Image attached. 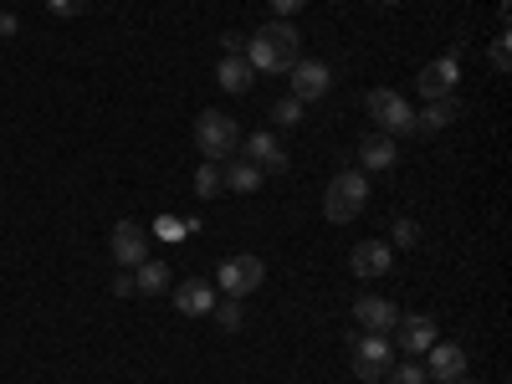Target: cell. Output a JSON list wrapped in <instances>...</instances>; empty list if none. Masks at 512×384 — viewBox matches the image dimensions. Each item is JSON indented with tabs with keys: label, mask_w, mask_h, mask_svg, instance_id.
<instances>
[{
	"label": "cell",
	"mask_w": 512,
	"mask_h": 384,
	"mask_svg": "<svg viewBox=\"0 0 512 384\" xmlns=\"http://www.w3.org/2000/svg\"><path fill=\"white\" fill-rule=\"evenodd\" d=\"M297 57H303V31H297L292 21H267L262 31L246 36L251 72H287Z\"/></svg>",
	"instance_id": "cell-1"
},
{
	"label": "cell",
	"mask_w": 512,
	"mask_h": 384,
	"mask_svg": "<svg viewBox=\"0 0 512 384\" xmlns=\"http://www.w3.org/2000/svg\"><path fill=\"white\" fill-rule=\"evenodd\" d=\"M364 205H369V180H364V169H344V175L328 180V190H323V216H328L333 226L359 221Z\"/></svg>",
	"instance_id": "cell-2"
},
{
	"label": "cell",
	"mask_w": 512,
	"mask_h": 384,
	"mask_svg": "<svg viewBox=\"0 0 512 384\" xmlns=\"http://www.w3.org/2000/svg\"><path fill=\"white\" fill-rule=\"evenodd\" d=\"M236 144H241V128H236V118H231V113L205 108V113L195 118V149H200L205 159H231V154H236Z\"/></svg>",
	"instance_id": "cell-3"
},
{
	"label": "cell",
	"mask_w": 512,
	"mask_h": 384,
	"mask_svg": "<svg viewBox=\"0 0 512 384\" xmlns=\"http://www.w3.org/2000/svg\"><path fill=\"white\" fill-rule=\"evenodd\" d=\"M364 113L374 118V128L379 134H415V108L395 93V88H369V98H364Z\"/></svg>",
	"instance_id": "cell-4"
},
{
	"label": "cell",
	"mask_w": 512,
	"mask_h": 384,
	"mask_svg": "<svg viewBox=\"0 0 512 384\" xmlns=\"http://www.w3.org/2000/svg\"><path fill=\"white\" fill-rule=\"evenodd\" d=\"M262 282H267V262H262V256H251V251L226 256V262L216 267V292H226V297H246Z\"/></svg>",
	"instance_id": "cell-5"
},
{
	"label": "cell",
	"mask_w": 512,
	"mask_h": 384,
	"mask_svg": "<svg viewBox=\"0 0 512 384\" xmlns=\"http://www.w3.org/2000/svg\"><path fill=\"white\" fill-rule=\"evenodd\" d=\"M390 364H395L390 333H354V374L364 384H379L384 374H390Z\"/></svg>",
	"instance_id": "cell-6"
},
{
	"label": "cell",
	"mask_w": 512,
	"mask_h": 384,
	"mask_svg": "<svg viewBox=\"0 0 512 384\" xmlns=\"http://www.w3.org/2000/svg\"><path fill=\"white\" fill-rule=\"evenodd\" d=\"M287 82H292V98L297 103H318L333 88V67L328 62H313V57H297L287 67Z\"/></svg>",
	"instance_id": "cell-7"
},
{
	"label": "cell",
	"mask_w": 512,
	"mask_h": 384,
	"mask_svg": "<svg viewBox=\"0 0 512 384\" xmlns=\"http://www.w3.org/2000/svg\"><path fill=\"white\" fill-rule=\"evenodd\" d=\"M108 251H113V267L134 272L139 262H149V231L139 221H118L113 236H108Z\"/></svg>",
	"instance_id": "cell-8"
},
{
	"label": "cell",
	"mask_w": 512,
	"mask_h": 384,
	"mask_svg": "<svg viewBox=\"0 0 512 384\" xmlns=\"http://www.w3.org/2000/svg\"><path fill=\"white\" fill-rule=\"evenodd\" d=\"M456 82H461L456 57H436V62H425V67L415 72V93H420L425 103H436V98H451V93H456Z\"/></svg>",
	"instance_id": "cell-9"
},
{
	"label": "cell",
	"mask_w": 512,
	"mask_h": 384,
	"mask_svg": "<svg viewBox=\"0 0 512 384\" xmlns=\"http://www.w3.org/2000/svg\"><path fill=\"white\" fill-rule=\"evenodd\" d=\"M349 267H354V277H364V282L390 277V267H395V246H390V241H359L354 256H349Z\"/></svg>",
	"instance_id": "cell-10"
},
{
	"label": "cell",
	"mask_w": 512,
	"mask_h": 384,
	"mask_svg": "<svg viewBox=\"0 0 512 384\" xmlns=\"http://www.w3.org/2000/svg\"><path fill=\"white\" fill-rule=\"evenodd\" d=\"M420 359H425V374H431V384H451V379L466 374V349H461V344H441V338H436V344L425 349Z\"/></svg>",
	"instance_id": "cell-11"
},
{
	"label": "cell",
	"mask_w": 512,
	"mask_h": 384,
	"mask_svg": "<svg viewBox=\"0 0 512 384\" xmlns=\"http://www.w3.org/2000/svg\"><path fill=\"white\" fill-rule=\"evenodd\" d=\"M395 333H400V349L410 354V359H420L425 349L436 344V318L431 313H400V323H395Z\"/></svg>",
	"instance_id": "cell-12"
},
{
	"label": "cell",
	"mask_w": 512,
	"mask_h": 384,
	"mask_svg": "<svg viewBox=\"0 0 512 384\" xmlns=\"http://www.w3.org/2000/svg\"><path fill=\"white\" fill-rule=\"evenodd\" d=\"M354 318H359V333H395L400 308L390 303V297H359V303H354Z\"/></svg>",
	"instance_id": "cell-13"
},
{
	"label": "cell",
	"mask_w": 512,
	"mask_h": 384,
	"mask_svg": "<svg viewBox=\"0 0 512 384\" xmlns=\"http://www.w3.org/2000/svg\"><path fill=\"white\" fill-rule=\"evenodd\" d=\"M241 159L256 164L262 175H282V169H287V154H282V144H277L272 134H251V139H241Z\"/></svg>",
	"instance_id": "cell-14"
},
{
	"label": "cell",
	"mask_w": 512,
	"mask_h": 384,
	"mask_svg": "<svg viewBox=\"0 0 512 384\" xmlns=\"http://www.w3.org/2000/svg\"><path fill=\"white\" fill-rule=\"evenodd\" d=\"M175 308H180L185 318H205L210 308H216V282H200V277L180 282V287H175Z\"/></svg>",
	"instance_id": "cell-15"
},
{
	"label": "cell",
	"mask_w": 512,
	"mask_h": 384,
	"mask_svg": "<svg viewBox=\"0 0 512 384\" xmlns=\"http://www.w3.org/2000/svg\"><path fill=\"white\" fill-rule=\"evenodd\" d=\"M400 164V144L390 134H369L359 144V169H369V175H379V169H395Z\"/></svg>",
	"instance_id": "cell-16"
},
{
	"label": "cell",
	"mask_w": 512,
	"mask_h": 384,
	"mask_svg": "<svg viewBox=\"0 0 512 384\" xmlns=\"http://www.w3.org/2000/svg\"><path fill=\"white\" fill-rule=\"evenodd\" d=\"M461 118V98H436V103H425V113H415V128H425V134H436V128H451Z\"/></svg>",
	"instance_id": "cell-17"
},
{
	"label": "cell",
	"mask_w": 512,
	"mask_h": 384,
	"mask_svg": "<svg viewBox=\"0 0 512 384\" xmlns=\"http://www.w3.org/2000/svg\"><path fill=\"white\" fill-rule=\"evenodd\" d=\"M221 175H226L231 195H256V185H262V169L246 164V159H221Z\"/></svg>",
	"instance_id": "cell-18"
},
{
	"label": "cell",
	"mask_w": 512,
	"mask_h": 384,
	"mask_svg": "<svg viewBox=\"0 0 512 384\" xmlns=\"http://www.w3.org/2000/svg\"><path fill=\"white\" fill-rule=\"evenodd\" d=\"M216 82H221L226 93H251L256 72H251V62H246V57H226V62L216 67Z\"/></svg>",
	"instance_id": "cell-19"
},
{
	"label": "cell",
	"mask_w": 512,
	"mask_h": 384,
	"mask_svg": "<svg viewBox=\"0 0 512 384\" xmlns=\"http://www.w3.org/2000/svg\"><path fill=\"white\" fill-rule=\"evenodd\" d=\"M164 287H169V267H164V262H139V267H134V292L159 297Z\"/></svg>",
	"instance_id": "cell-20"
},
{
	"label": "cell",
	"mask_w": 512,
	"mask_h": 384,
	"mask_svg": "<svg viewBox=\"0 0 512 384\" xmlns=\"http://www.w3.org/2000/svg\"><path fill=\"white\" fill-rule=\"evenodd\" d=\"M226 190V175H221V159H205L200 169H195V195H221Z\"/></svg>",
	"instance_id": "cell-21"
},
{
	"label": "cell",
	"mask_w": 512,
	"mask_h": 384,
	"mask_svg": "<svg viewBox=\"0 0 512 384\" xmlns=\"http://www.w3.org/2000/svg\"><path fill=\"white\" fill-rule=\"evenodd\" d=\"M379 384H431V374H425V364H415V359H405V364L395 359L390 374H384Z\"/></svg>",
	"instance_id": "cell-22"
},
{
	"label": "cell",
	"mask_w": 512,
	"mask_h": 384,
	"mask_svg": "<svg viewBox=\"0 0 512 384\" xmlns=\"http://www.w3.org/2000/svg\"><path fill=\"white\" fill-rule=\"evenodd\" d=\"M210 318H216L226 333H236V328L246 323V313H241V297H216V308H210Z\"/></svg>",
	"instance_id": "cell-23"
},
{
	"label": "cell",
	"mask_w": 512,
	"mask_h": 384,
	"mask_svg": "<svg viewBox=\"0 0 512 384\" xmlns=\"http://www.w3.org/2000/svg\"><path fill=\"white\" fill-rule=\"evenodd\" d=\"M272 118H277L282 128H292V123H303V103H297V98L287 93L282 103H272Z\"/></svg>",
	"instance_id": "cell-24"
},
{
	"label": "cell",
	"mask_w": 512,
	"mask_h": 384,
	"mask_svg": "<svg viewBox=\"0 0 512 384\" xmlns=\"http://www.w3.org/2000/svg\"><path fill=\"white\" fill-rule=\"evenodd\" d=\"M487 62H492V72H512V47H507V31H497V41H492Z\"/></svg>",
	"instance_id": "cell-25"
},
{
	"label": "cell",
	"mask_w": 512,
	"mask_h": 384,
	"mask_svg": "<svg viewBox=\"0 0 512 384\" xmlns=\"http://www.w3.org/2000/svg\"><path fill=\"white\" fill-rule=\"evenodd\" d=\"M47 11L52 16H82V11H88V0H47Z\"/></svg>",
	"instance_id": "cell-26"
},
{
	"label": "cell",
	"mask_w": 512,
	"mask_h": 384,
	"mask_svg": "<svg viewBox=\"0 0 512 384\" xmlns=\"http://www.w3.org/2000/svg\"><path fill=\"white\" fill-rule=\"evenodd\" d=\"M221 47H226V57H241V52H246V36H241V31H226Z\"/></svg>",
	"instance_id": "cell-27"
},
{
	"label": "cell",
	"mask_w": 512,
	"mask_h": 384,
	"mask_svg": "<svg viewBox=\"0 0 512 384\" xmlns=\"http://www.w3.org/2000/svg\"><path fill=\"white\" fill-rule=\"evenodd\" d=\"M395 241H400V246H415V241H420L415 221H395Z\"/></svg>",
	"instance_id": "cell-28"
},
{
	"label": "cell",
	"mask_w": 512,
	"mask_h": 384,
	"mask_svg": "<svg viewBox=\"0 0 512 384\" xmlns=\"http://www.w3.org/2000/svg\"><path fill=\"white\" fill-rule=\"evenodd\" d=\"M303 6H308V0H272V11H277V21L297 16V11H303Z\"/></svg>",
	"instance_id": "cell-29"
},
{
	"label": "cell",
	"mask_w": 512,
	"mask_h": 384,
	"mask_svg": "<svg viewBox=\"0 0 512 384\" xmlns=\"http://www.w3.org/2000/svg\"><path fill=\"white\" fill-rule=\"evenodd\" d=\"M16 31H21L16 11H0V41H6V36H16Z\"/></svg>",
	"instance_id": "cell-30"
},
{
	"label": "cell",
	"mask_w": 512,
	"mask_h": 384,
	"mask_svg": "<svg viewBox=\"0 0 512 384\" xmlns=\"http://www.w3.org/2000/svg\"><path fill=\"white\" fill-rule=\"evenodd\" d=\"M113 297H134V272H123V277H113Z\"/></svg>",
	"instance_id": "cell-31"
},
{
	"label": "cell",
	"mask_w": 512,
	"mask_h": 384,
	"mask_svg": "<svg viewBox=\"0 0 512 384\" xmlns=\"http://www.w3.org/2000/svg\"><path fill=\"white\" fill-rule=\"evenodd\" d=\"M379 6H405V0H379Z\"/></svg>",
	"instance_id": "cell-32"
},
{
	"label": "cell",
	"mask_w": 512,
	"mask_h": 384,
	"mask_svg": "<svg viewBox=\"0 0 512 384\" xmlns=\"http://www.w3.org/2000/svg\"><path fill=\"white\" fill-rule=\"evenodd\" d=\"M451 384H472V379H466V374H461V379H451Z\"/></svg>",
	"instance_id": "cell-33"
}]
</instances>
